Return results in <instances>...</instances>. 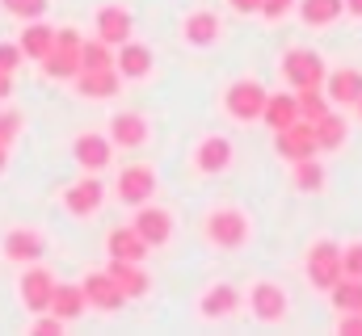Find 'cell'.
Here are the masks:
<instances>
[{
  "instance_id": "16",
  "label": "cell",
  "mask_w": 362,
  "mask_h": 336,
  "mask_svg": "<svg viewBox=\"0 0 362 336\" xmlns=\"http://www.w3.org/2000/svg\"><path fill=\"white\" fill-rule=\"evenodd\" d=\"M72 156H76V164L85 168V172H101V168H110V160H114V143H110V135L85 131V135H76Z\"/></svg>"
},
{
  "instance_id": "19",
  "label": "cell",
  "mask_w": 362,
  "mask_h": 336,
  "mask_svg": "<svg viewBox=\"0 0 362 336\" xmlns=\"http://www.w3.org/2000/svg\"><path fill=\"white\" fill-rule=\"evenodd\" d=\"M249 307L262 324H278V320H286V290L278 282H257L249 290Z\"/></svg>"
},
{
  "instance_id": "7",
  "label": "cell",
  "mask_w": 362,
  "mask_h": 336,
  "mask_svg": "<svg viewBox=\"0 0 362 336\" xmlns=\"http://www.w3.org/2000/svg\"><path fill=\"white\" fill-rule=\"evenodd\" d=\"M101 202H105V185L97 181V172H85L81 181H72V185L64 189V210H68L72 219H89V215H97Z\"/></svg>"
},
{
  "instance_id": "13",
  "label": "cell",
  "mask_w": 362,
  "mask_h": 336,
  "mask_svg": "<svg viewBox=\"0 0 362 336\" xmlns=\"http://www.w3.org/2000/svg\"><path fill=\"white\" fill-rule=\"evenodd\" d=\"M93 25H97V38L110 42V47H122V42L135 34V17H131L122 4H101L97 17H93Z\"/></svg>"
},
{
  "instance_id": "43",
  "label": "cell",
  "mask_w": 362,
  "mask_h": 336,
  "mask_svg": "<svg viewBox=\"0 0 362 336\" xmlns=\"http://www.w3.org/2000/svg\"><path fill=\"white\" fill-rule=\"evenodd\" d=\"M346 13H350V17H358V21H362V0H346Z\"/></svg>"
},
{
  "instance_id": "45",
  "label": "cell",
  "mask_w": 362,
  "mask_h": 336,
  "mask_svg": "<svg viewBox=\"0 0 362 336\" xmlns=\"http://www.w3.org/2000/svg\"><path fill=\"white\" fill-rule=\"evenodd\" d=\"M354 114H358V118H362V97H358V101H354Z\"/></svg>"
},
{
  "instance_id": "36",
  "label": "cell",
  "mask_w": 362,
  "mask_h": 336,
  "mask_svg": "<svg viewBox=\"0 0 362 336\" xmlns=\"http://www.w3.org/2000/svg\"><path fill=\"white\" fill-rule=\"evenodd\" d=\"M341 273L346 277H362V240L341 248Z\"/></svg>"
},
{
  "instance_id": "38",
  "label": "cell",
  "mask_w": 362,
  "mask_h": 336,
  "mask_svg": "<svg viewBox=\"0 0 362 336\" xmlns=\"http://www.w3.org/2000/svg\"><path fill=\"white\" fill-rule=\"evenodd\" d=\"M21 59H25V55H21V47H17V42H0V68H4V72H17V68H21Z\"/></svg>"
},
{
  "instance_id": "15",
  "label": "cell",
  "mask_w": 362,
  "mask_h": 336,
  "mask_svg": "<svg viewBox=\"0 0 362 336\" xmlns=\"http://www.w3.org/2000/svg\"><path fill=\"white\" fill-rule=\"evenodd\" d=\"M72 84L85 101H110L122 88V76H118V68H81L72 76Z\"/></svg>"
},
{
  "instance_id": "11",
  "label": "cell",
  "mask_w": 362,
  "mask_h": 336,
  "mask_svg": "<svg viewBox=\"0 0 362 336\" xmlns=\"http://www.w3.org/2000/svg\"><path fill=\"white\" fill-rule=\"evenodd\" d=\"M139 236H144V244L148 248H165L169 240H173V215L165 210V206H135V223H131Z\"/></svg>"
},
{
  "instance_id": "2",
  "label": "cell",
  "mask_w": 362,
  "mask_h": 336,
  "mask_svg": "<svg viewBox=\"0 0 362 336\" xmlns=\"http://www.w3.org/2000/svg\"><path fill=\"white\" fill-rule=\"evenodd\" d=\"M81 30H72V25H64V30H55V47L38 59L42 64V76L47 80H72L76 72H81Z\"/></svg>"
},
{
  "instance_id": "4",
  "label": "cell",
  "mask_w": 362,
  "mask_h": 336,
  "mask_svg": "<svg viewBox=\"0 0 362 336\" xmlns=\"http://www.w3.org/2000/svg\"><path fill=\"white\" fill-rule=\"evenodd\" d=\"M329 76V68H325V59L312 51V47H291L286 55H282V80L291 84L295 92L299 88H320Z\"/></svg>"
},
{
  "instance_id": "29",
  "label": "cell",
  "mask_w": 362,
  "mask_h": 336,
  "mask_svg": "<svg viewBox=\"0 0 362 336\" xmlns=\"http://www.w3.org/2000/svg\"><path fill=\"white\" fill-rule=\"evenodd\" d=\"M346 13V0H299V17L308 25H333Z\"/></svg>"
},
{
  "instance_id": "21",
  "label": "cell",
  "mask_w": 362,
  "mask_h": 336,
  "mask_svg": "<svg viewBox=\"0 0 362 336\" xmlns=\"http://www.w3.org/2000/svg\"><path fill=\"white\" fill-rule=\"evenodd\" d=\"M181 38H185V47H211L219 38V17L211 8H194L181 21Z\"/></svg>"
},
{
  "instance_id": "23",
  "label": "cell",
  "mask_w": 362,
  "mask_h": 336,
  "mask_svg": "<svg viewBox=\"0 0 362 336\" xmlns=\"http://www.w3.org/2000/svg\"><path fill=\"white\" fill-rule=\"evenodd\" d=\"M194 164H198V172H206V176L223 172V168L232 164V143L223 135H206L198 143V152H194Z\"/></svg>"
},
{
  "instance_id": "6",
  "label": "cell",
  "mask_w": 362,
  "mask_h": 336,
  "mask_svg": "<svg viewBox=\"0 0 362 336\" xmlns=\"http://www.w3.org/2000/svg\"><path fill=\"white\" fill-rule=\"evenodd\" d=\"M17 294L30 311H51V294H55V277L51 269H42V260L25 265L21 277H17Z\"/></svg>"
},
{
  "instance_id": "42",
  "label": "cell",
  "mask_w": 362,
  "mask_h": 336,
  "mask_svg": "<svg viewBox=\"0 0 362 336\" xmlns=\"http://www.w3.org/2000/svg\"><path fill=\"white\" fill-rule=\"evenodd\" d=\"M8 92H13V72H4V68H0V101H4Z\"/></svg>"
},
{
  "instance_id": "32",
  "label": "cell",
  "mask_w": 362,
  "mask_h": 336,
  "mask_svg": "<svg viewBox=\"0 0 362 336\" xmlns=\"http://www.w3.org/2000/svg\"><path fill=\"white\" fill-rule=\"evenodd\" d=\"M329 294L337 311H362V277H341Z\"/></svg>"
},
{
  "instance_id": "10",
  "label": "cell",
  "mask_w": 362,
  "mask_h": 336,
  "mask_svg": "<svg viewBox=\"0 0 362 336\" xmlns=\"http://www.w3.org/2000/svg\"><path fill=\"white\" fill-rule=\"evenodd\" d=\"M274 148H278V156H282V160L316 156V152H320V148H316V126H312V122H303V118H295L291 126L274 131Z\"/></svg>"
},
{
  "instance_id": "41",
  "label": "cell",
  "mask_w": 362,
  "mask_h": 336,
  "mask_svg": "<svg viewBox=\"0 0 362 336\" xmlns=\"http://www.w3.org/2000/svg\"><path fill=\"white\" fill-rule=\"evenodd\" d=\"M232 4V13H257L262 8V0H228Z\"/></svg>"
},
{
  "instance_id": "27",
  "label": "cell",
  "mask_w": 362,
  "mask_h": 336,
  "mask_svg": "<svg viewBox=\"0 0 362 336\" xmlns=\"http://www.w3.org/2000/svg\"><path fill=\"white\" fill-rule=\"evenodd\" d=\"M316 126V148L320 152H341L346 148V135H350V122L337 114V109H329L320 122H312Z\"/></svg>"
},
{
  "instance_id": "1",
  "label": "cell",
  "mask_w": 362,
  "mask_h": 336,
  "mask_svg": "<svg viewBox=\"0 0 362 336\" xmlns=\"http://www.w3.org/2000/svg\"><path fill=\"white\" fill-rule=\"evenodd\" d=\"M202 232H206V240L215 244V248L232 252V248H245L249 244V215L240 210V206H215L211 215H206V223H202Z\"/></svg>"
},
{
  "instance_id": "40",
  "label": "cell",
  "mask_w": 362,
  "mask_h": 336,
  "mask_svg": "<svg viewBox=\"0 0 362 336\" xmlns=\"http://www.w3.org/2000/svg\"><path fill=\"white\" fill-rule=\"evenodd\" d=\"M341 332H346V336H362V311H346Z\"/></svg>"
},
{
  "instance_id": "33",
  "label": "cell",
  "mask_w": 362,
  "mask_h": 336,
  "mask_svg": "<svg viewBox=\"0 0 362 336\" xmlns=\"http://www.w3.org/2000/svg\"><path fill=\"white\" fill-rule=\"evenodd\" d=\"M81 68H114V47L101 38H85L81 42Z\"/></svg>"
},
{
  "instance_id": "20",
  "label": "cell",
  "mask_w": 362,
  "mask_h": 336,
  "mask_svg": "<svg viewBox=\"0 0 362 336\" xmlns=\"http://www.w3.org/2000/svg\"><path fill=\"white\" fill-rule=\"evenodd\" d=\"M325 97L333 105H350L354 109V101L362 97V72L358 68H333L325 76Z\"/></svg>"
},
{
  "instance_id": "39",
  "label": "cell",
  "mask_w": 362,
  "mask_h": 336,
  "mask_svg": "<svg viewBox=\"0 0 362 336\" xmlns=\"http://www.w3.org/2000/svg\"><path fill=\"white\" fill-rule=\"evenodd\" d=\"M291 8H295V0H262V8H257V13H262L266 21H278V17H286Z\"/></svg>"
},
{
  "instance_id": "28",
  "label": "cell",
  "mask_w": 362,
  "mask_h": 336,
  "mask_svg": "<svg viewBox=\"0 0 362 336\" xmlns=\"http://www.w3.org/2000/svg\"><path fill=\"white\" fill-rule=\"evenodd\" d=\"M262 118H266V126H270V131H282V126H291V122L299 118V101H295V88H291V92H270V97H266V109H262Z\"/></svg>"
},
{
  "instance_id": "26",
  "label": "cell",
  "mask_w": 362,
  "mask_h": 336,
  "mask_svg": "<svg viewBox=\"0 0 362 336\" xmlns=\"http://www.w3.org/2000/svg\"><path fill=\"white\" fill-rule=\"evenodd\" d=\"M17 47H21V55L25 59H42L51 47H55V30L38 17V21H25V30H21V38H17Z\"/></svg>"
},
{
  "instance_id": "44",
  "label": "cell",
  "mask_w": 362,
  "mask_h": 336,
  "mask_svg": "<svg viewBox=\"0 0 362 336\" xmlns=\"http://www.w3.org/2000/svg\"><path fill=\"white\" fill-rule=\"evenodd\" d=\"M4 164H8V148L0 143V172H4Z\"/></svg>"
},
{
  "instance_id": "35",
  "label": "cell",
  "mask_w": 362,
  "mask_h": 336,
  "mask_svg": "<svg viewBox=\"0 0 362 336\" xmlns=\"http://www.w3.org/2000/svg\"><path fill=\"white\" fill-rule=\"evenodd\" d=\"M30 332H34V336H55V332H64V320H59L55 311H34Z\"/></svg>"
},
{
  "instance_id": "18",
  "label": "cell",
  "mask_w": 362,
  "mask_h": 336,
  "mask_svg": "<svg viewBox=\"0 0 362 336\" xmlns=\"http://www.w3.org/2000/svg\"><path fill=\"white\" fill-rule=\"evenodd\" d=\"M105 135H110L114 148H127V152H131V148H144V143H148V118L135 114V109H118V114L110 118V131H105Z\"/></svg>"
},
{
  "instance_id": "5",
  "label": "cell",
  "mask_w": 362,
  "mask_h": 336,
  "mask_svg": "<svg viewBox=\"0 0 362 336\" xmlns=\"http://www.w3.org/2000/svg\"><path fill=\"white\" fill-rule=\"evenodd\" d=\"M266 88L257 80H236L228 84V92H223V109L236 118V122H257L262 118V109H266Z\"/></svg>"
},
{
  "instance_id": "24",
  "label": "cell",
  "mask_w": 362,
  "mask_h": 336,
  "mask_svg": "<svg viewBox=\"0 0 362 336\" xmlns=\"http://www.w3.org/2000/svg\"><path fill=\"white\" fill-rule=\"evenodd\" d=\"M51 311H55L64 324H72V320H81V316L89 311V299H85V290H81V286H72V282H55Z\"/></svg>"
},
{
  "instance_id": "14",
  "label": "cell",
  "mask_w": 362,
  "mask_h": 336,
  "mask_svg": "<svg viewBox=\"0 0 362 336\" xmlns=\"http://www.w3.org/2000/svg\"><path fill=\"white\" fill-rule=\"evenodd\" d=\"M240 303H245V299H240V290H236L232 282H215V286H206V290L198 294V316H202V320H228V316H236Z\"/></svg>"
},
{
  "instance_id": "3",
  "label": "cell",
  "mask_w": 362,
  "mask_h": 336,
  "mask_svg": "<svg viewBox=\"0 0 362 336\" xmlns=\"http://www.w3.org/2000/svg\"><path fill=\"white\" fill-rule=\"evenodd\" d=\"M303 273H308V282L316 286V290H333L346 273H341V248L333 244V240H316L308 256H303Z\"/></svg>"
},
{
  "instance_id": "8",
  "label": "cell",
  "mask_w": 362,
  "mask_h": 336,
  "mask_svg": "<svg viewBox=\"0 0 362 336\" xmlns=\"http://www.w3.org/2000/svg\"><path fill=\"white\" fill-rule=\"evenodd\" d=\"M114 193H118L122 206H144V202H152V193H156V172H152V164L122 168L118 181H114Z\"/></svg>"
},
{
  "instance_id": "34",
  "label": "cell",
  "mask_w": 362,
  "mask_h": 336,
  "mask_svg": "<svg viewBox=\"0 0 362 336\" xmlns=\"http://www.w3.org/2000/svg\"><path fill=\"white\" fill-rule=\"evenodd\" d=\"M0 8L17 21H38V17H47L51 0H0Z\"/></svg>"
},
{
  "instance_id": "37",
  "label": "cell",
  "mask_w": 362,
  "mask_h": 336,
  "mask_svg": "<svg viewBox=\"0 0 362 336\" xmlns=\"http://www.w3.org/2000/svg\"><path fill=\"white\" fill-rule=\"evenodd\" d=\"M17 131H21V114L17 109H0V143L4 148L17 139Z\"/></svg>"
},
{
  "instance_id": "30",
  "label": "cell",
  "mask_w": 362,
  "mask_h": 336,
  "mask_svg": "<svg viewBox=\"0 0 362 336\" xmlns=\"http://www.w3.org/2000/svg\"><path fill=\"white\" fill-rule=\"evenodd\" d=\"M291 185H295L299 193H316V189L325 185V168L316 164L312 156H303V160H291Z\"/></svg>"
},
{
  "instance_id": "25",
  "label": "cell",
  "mask_w": 362,
  "mask_h": 336,
  "mask_svg": "<svg viewBox=\"0 0 362 336\" xmlns=\"http://www.w3.org/2000/svg\"><path fill=\"white\" fill-rule=\"evenodd\" d=\"M105 252H110V260H144L148 244H144V236L135 227H114L105 236Z\"/></svg>"
},
{
  "instance_id": "22",
  "label": "cell",
  "mask_w": 362,
  "mask_h": 336,
  "mask_svg": "<svg viewBox=\"0 0 362 336\" xmlns=\"http://www.w3.org/2000/svg\"><path fill=\"white\" fill-rule=\"evenodd\" d=\"M105 269H110V277L118 282V290H122L127 299H144V294L152 290V277L139 269V260H110Z\"/></svg>"
},
{
  "instance_id": "17",
  "label": "cell",
  "mask_w": 362,
  "mask_h": 336,
  "mask_svg": "<svg viewBox=\"0 0 362 336\" xmlns=\"http://www.w3.org/2000/svg\"><path fill=\"white\" fill-rule=\"evenodd\" d=\"M114 68L122 80H148L152 76V47L127 38L122 47H114Z\"/></svg>"
},
{
  "instance_id": "9",
  "label": "cell",
  "mask_w": 362,
  "mask_h": 336,
  "mask_svg": "<svg viewBox=\"0 0 362 336\" xmlns=\"http://www.w3.org/2000/svg\"><path fill=\"white\" fill-rule=\"evenodd\" d=\"M0 256L13 260V265H34V260L47 256V240L34 227H8L4 240H0Z\"/></svg>"
},
{
  "instance_id": "12",
  "label": "cell",
  "mask_w": 362,
  "mask_h": 336,
  "mask_svg": "<svg viewBox=\"0 0 362 336\" xmlns=\"http://www.w3.org/2000/svg\"><path fill=\"white\" fill-rule=\"evenodd\" d=\"M81 290H85L89 307H97V311H105V316H114V311H118V307L127 303V294L118 290V282L110 277V269H93V273H85Z\"/></svg>"
},
{
  "instance_id": "31",
  "label": "cell",
  "mask_w": 362,
  "mask_h": 336,
  "mask_svg": "<svg viewBox=\"0 0 362 336\" xmlns=\"http://www.w3.org/2000/svg\"><path fill=\"white\" fill-rule=\"evenodd\" d=\"M295 101H299V118H303V122H320V118L333 109V101L325 97V84H320V88H299Z\"/></svg>"
}]
</instances>
